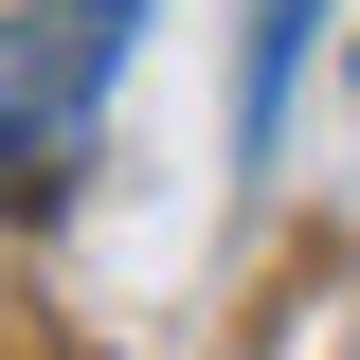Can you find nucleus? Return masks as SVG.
<instances>
[{
	"label": "nucleus",
	"mask_w": 360,
	"mask_h": 360,
	"mask_svg": "<svg viewBox=\"0 0 360 360\" xmlns=\"http://www.w3.org/2000/svg\"><path fill=\"white\" fill-rule=\"evenodd\" d=\"M127 37H144V0H18L0 18V198H54L90 162V108H108Z\"/></svg>",
	"instance_id": "1"
},
{
	"label": "nucleus",
	"mask_w": 360,
	"mask_h": 360,
	"mask_svg": "<svg viewBox=\"0 0 360 360\" xmlns=\"http://www.w3.org/2000/svg\"><path fill=\"white\" fill-rule=\"evenodd\" d=\"M324 18H342V0H252V37H234V162H270V144H288V90H307Z\"/></svg>",
	"instance_id": "2"
}]
</instances>
